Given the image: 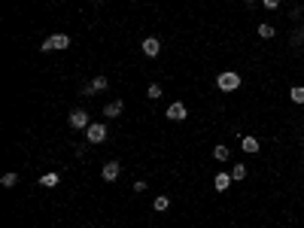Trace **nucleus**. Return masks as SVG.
Segmentation results:
<instances>
[{
  "mask_svg": "<svg viewBox=\"0 0 304 228\" xmlns=\"http://www.w3.org/2000/svg\"><path fill=\"white\" fill-rule=\"evenodd\" d=\"M216 88H219V91H238V88H240V76L234 73V70H222V73L216 76Z\"/></svg>",
  "mask_w": 304,
  "mask_h": 228,
  "instance_id": "obj_1",
  "label": "nucleus"
},
{
  "mask_svg": "<svg viewBox=\"0 0 304 228\" xmlns=\"http://www.w3.org/2000/svg\"><path fill=\"white\" fill-rule=\"evenodd\" d=\"M67 46H70V37H67V33H52L49 40L40 43V49L43 52H52V49H67Z\"/></svg>",
  "mask_w": 304,
  "mask_h": 228,
  "instance_id": "obj_2",
  "label": "nucleus"
},
{
  "mask_svg": "<svg viewBox=\"0 0 304 228\" xmlns=\"http://www.w3.org/2000/svg\"><path fill=\"white\" fill-rule=\"evenodd\" d=\"M85 137H88V143H104V140H107V125L92 122V125L85 128Z\"/></svg>",
  "mask_w": 304,
  "mask_h": 228,
  "instance_id": "obj_3",
  "label": "nucleus"
},
{
  "mask_svg": "<svg viewBox=\"0 0 304 228\" xmlns=\"http://www.w3.org/2000/svg\"><path fill=\"white\" fill-rule=\"evenodd\" d=\"M164 116L171 119V122H183V119L189 116V110H186V104H183V100H174V104L167 107V113H164Z\"/></svg>",
  "mask_w": 304,
  "mask_h": 228,
  "instance_id": "obj_4",
  "label": "nucleus"
},
{
  "mask_svg": "<svg viewBox=\"0 0 304 228\" xmlns=\"http://www.w3.org/2000/svg\"><path fill=\"white\" fill-rule=\"evenodd\" d=\"M159 52H161V40L159 37H146L143 40V55H146V58H155Z\"/></svg>",
  "mask_w": 304,
  "mask_h": 228,
  "instance_id": "obj_5",
  "label": "nucleus"
},
{
  "mask_svg": "<svg viewBox=\"0 0 304 228\" xmlns=\"http://www.w3.org/2000/svg\"><path fill=\"white\" fill-rule=\"evenodd\" d=\"M119 174H122V164H119V162H107V164H104V170H100V177H104L107 182H116V179H119Z\"/></svg>",
  "mask_w": 304,
  "mask_h": 228,
  "instance_id": "obj_6",
  "label": "nucleus"
},
{
  "mask_svg": "<svg viewBox=\"0 0 304 228\" xmlns=\"http://www.w3.org/2000/svg\"><path fill=\"white\" fill-rule=\"evenodd\" d=\"M88 125H92V122H88L85 110H73L70 113V128H88Z\"/></svg>",
  "mask_w": 304,
  "mask_h": 228,
  "instance_id": "obj_7",
  "label": "nucleus"
},
{
  "mask_svg": "<svg viewBox=\"0 0 304 228\" xmlns=\"http://www.w3.org/2000/svg\"><path fill=\"white\" fill-rule=\"evenodd\" d=\"M110 82H107V76H95L92 82H88V88H85V95H97V91H104Z\"/></svg>",
  "mask_w": 304,
  "mask_h": 228,
  "instance_id": "obj_8",
  "label": "nucleus"
},
{
  "mask_svg": "<svg viewBox=\"0 0 304 228\" xmlns=\"http://www.w3.org/2000/svg\"><path fill=\"white\" fill-rule=\"evenodd\" d=\"M231 174H216V177H213V189H216V192H225V189H228L231 186Z\"/></svg>",
  "mask_w": 304,
  "mask_h": 228,
  "instance_id": "obj_9",
  "label": "nucleus"
},
{
  "mask_svg": "<svg viewBox=\"0 0 304 228\" xmlns=\"http://www.w3.org/2000/svg\"><path fill=\"white\" fill-rule=\"evenodd\" d=\"M122 110H125V104H122V100H112V104L104 107V116L107 119H116V116H122Z\"/></svg>",
  "mask_w": 304,
  "mask_h": 228,
  "instance_id": "obj_10",
  "label": "nucleus"
},
{
  "mask_svg": "<svg viewBox=\"0 0 304 228\" xmlns=\"http://www.w3.org/2000/svg\"><path fill=\"white\" fill-rule=\"evenodd\" d=\"M240 146H243V152H250V155L262 149V143H258L256 137H243V140H240Z\"/></svg>",
  "mask_w": 304,
  "mask_h": 228,
  "instance_id": "obj_11",
  "label": "nucleus"
},
{
  "mask_svg": "<svg viewBox=\"0 0 304 228\" xmlns=\"http://www.w3.org/2000/svg\"><path fill=\"white\" fill-rule=\"evenodd\" d=\"M213 158H216V162H228V158H231V152H228V146H213Z\"/></svg>",
  "mask_w": 304,
  "mask_h": 228,
  "instance_id": "obj_12",
  "label": "nucleus"
},
{
  "mask_svg": "<svg viewBox=\"0 0 304 228\" xmlns=\"http://www.w3.org/2000/svg\"><path fill=\"white\" fill-rule=\"evenodd\" d=\"M152 207H155V210H159V213H164V210H171V198H167V195H159V198H155V204H152Z\"/></svg>",
  "mask_w": 304,
  "mask_h": 228,
  "instance_id": "obj_13",
  "label": "nucleus"
},
{
  "mask_svg": "<svg viewBox=\"0 0 304 228\" xmlns=\"http://www.w3.org/2000/svg\"><path fill=\"white\" fill-rule=\"evenodd\" d=\"M40 186H46V189L58 186V174H43V177H40Z\"/></svg>",
  "mask_w": 304,
  "mask_h": 228,
  "instance_id": "obj_14",
  "label": "nucleus"
},
{
  "mask_svg": "<svg viewBox=\"0 0 304 228\" xmlns=\"http://www.w3.org/2000/svg\"><path fill=\"white\" fill-rule=\"evenodd\" d=\"M289 98L295 100V104H304V85H295V88L289 91Z\"/></svg>",
  "mask_w": 304,
  "mask_h": 228,
  "instance_id": "obj_15",
  "label": "nucleus"
},
{
  "mask_svg": "<svg viewBox=\"0 0 304 228\" xmlns=\"http://www.w3.org/2000/svg\"><path fill=\"white\" fill-rule=\"evenodd\" d=\"M243 177H246V167H243V164H234V167H231V179H234V182H240Z\"/></svg>",
  "mask_w": 304,
  "mask_h": 228,
  "instance_id": "obj_16",
  "label": "nucleus"
},
{
  "mask_svg": "<svg viewBox=\"0 0 304 228\" xmlns=\"http://www.w3.org/2000/svg\"><path fill=\"white\" fill-rule=\"evenodd\" d=\"M258 37H262V40H271V37H274V25H258Z\"/></svg>",
  "mask_w": 304,
  "mask_h": 228,
  "instance_id": "obj_17",
  "label": "nucleus"
},
{
  "mask_svg": "<svg viewBox=\"0 0 304 228\" xmlns=\"http://www.w3.org/2000/svg\"><path fill=\"white\" fill-rule=\"evenodd\" d=\"M146 95H149L152 100H159V98H161V85H159V82H152L149 88H146Z\"/></svg>",
  "mask_w": 304,
  "mask_h": 228,
  "instance_id": "obj_18",
  "label": "nucleus"
},
{
  "mask_svg": "<svg viewBox=\"0 0 304 228\" xmlns=\"http://www.w3.org/2000/svg\"><path fill=\"white\" fill-rule=\"evenodd\" d=\"M0 182H3L6 189H13L16 182H18V174H3V179H0Z\"/></svg>",
  "mask_w": 304,
  "mask_h": 228,
  "instance_id": "obj_19",
  "label": "nucleus"
},
{
  "mask_svg": "<svg viewBox=\"0 0 304 228\" xmlns=\"http://www.w3.org/2000/svg\"><path fill=\"white\" fill-rule=\"evenodd\" d=\"M134 192H137V195H143V192H146V182L137 179V182H134Z\"/></svg>",
  "mask_w": 304,
  "mask_h": 228,
  "instance_id": "obj_20",
  "label": "nucleus"
},
{
  "mask_svg": "<svg viewBox=\"0 0 304 228\" xmlns=\"http://www.w3.org/2000/svg\"><path fill=\"white\" fill-rule=\"evenodd\" d=\"M262 6H265V9H277L280 0H262Z\"/></svg>",
  "mask_w": 304,
  "mask_h": 228,
  "instance_id": "obj_21",
  "label": "nucleus"
},
{
  "mask_svg": "<svg viewBox=\"0 0 304 228\" xmlns=\"http://www.w3.org/2000/svg\"><path fill=\"white\" fill-rule=\"evenodd\" d=\"M95 3H104V0H95Z\"/></svg>",
  "mask_w": 304,
  "mask_h": 228,
  "instance_id": "obj_22",
  "label": "nucleus"
}]
</instances>
